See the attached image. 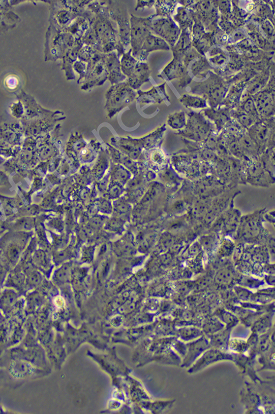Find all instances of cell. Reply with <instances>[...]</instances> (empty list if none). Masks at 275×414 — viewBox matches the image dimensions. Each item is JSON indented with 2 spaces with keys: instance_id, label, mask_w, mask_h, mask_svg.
<instances>
[{
  "instance_id": "obj_1",
  "label": "cell",
  "mask_w": 275,
  "mask_h": 414,
  "mask_svg": "<svg viewBox=\"0 0 275 414\" xmlns=\"http://www.w3.org/2000/svg\"><path fill=\"white\" fill-rule=\"evenodd\" d=\"M19 249L16 246H12L9 250L8 256L12 262H15L19 258Z\"/></svg>"
}]
</instances>
